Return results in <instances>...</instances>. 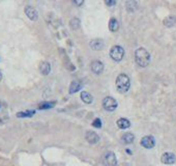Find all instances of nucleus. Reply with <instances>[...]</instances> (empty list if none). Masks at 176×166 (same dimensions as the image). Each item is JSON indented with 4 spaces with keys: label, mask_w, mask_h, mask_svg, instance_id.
Wrapping results in <instances>:
<instances>
[{
    "label": "nucleus",
    "mask_w": 176,
    "mask_h": 166,
    "mask_svg": "<svg viewBox=\"0 0 176 166\" xmlns=\"http://www.w3.org/2000/svg\"><path fill=\"white\" fill-rule=\"evenodd\" d=\"M135 61L141 68H146L150 62V54L145 48H138L135 52Z\"/></svg>",
    "instance_id": "f257e3e1"
},
{
    "label": "nucleus",
    "mask_w": 176,
    "mask_h": 166,
    "mask_svg": "<svg viewBox=\"0 0 176 166\" xmlns=\"http://www.w3.org/2000/svg\"><path fill=\"white\" fill-rule=\"evenodd\" d=\"M115 84L117 91L121 94H124L131 87V80H129V77L127 74H119L116 78Z\"/></svg>",
    "instance_id": "f03ea898"
},
{
    "label": "nucleus",
    "mask_w": 176,
    "mask_h": 166,
    "mask_svg": "<svg viewBox=\"0 0 176 166\" xmlns=\"http://www.w3.org/2000/svg\"><path fill=\"white\" fill-rule=\"evenodd\" d=\"M109 54H110V57L114 61H121L122 58H123V56H124V50L121 46L116 45V46H113V47L111 48Z\"/></svg>",
    "instance_id": "7ed1b4c3"
},
{
    "label": "nucleus",
    "mask_w": 176,
    "mask_h": 166,
    "mask_svg": "<svg viewBox=\"0 0 176 166\" xmlns=\"http://www.w3.org/2000/svg\"><path fill=\"white\" fill-rule=\"evenodd\" d=\"M117 101L112 97H106L103 100V107L107 111H114L117 108Z\"/></svg>",
    "instance_id": "20e7f679"
},
{
    "label": "nucleus",
    "mask_w": 176,
    "mask_h": 166,
    "mask_svg": "<svg viewBox=\"0 0 176 166\" xmlns=\"http://www.w3.org/2000/svg\"><path fill=\"white\" fill-rule=\"evenodd\" d=\"M103 162L106 166H116L117 164V159L113 152H108L103 158Z\"/></svg>",
    "instance_id": "39448f33"
},
{
    "label": "nucleus",
    "mask_w": 176,
    "mask_h": 166,
    "mask_svg": "<svg viewBox=\"0 0 176 166\" xmlns=\"http://www.w3.org/2000/svg\"><path fill=\"white\" fill-rule=\"evenodd\" d=\"M140 143H141V145L143 148L150 149L152 148H154V145H155V139H154L153 136H150V135L144 136V137L141 139Z\"/></svg>",
    "instance_id": "423d86ee"
},
{
    "label": "nucleus",
    "mask_w": 176,
    "mask_h": 166,
    "mask_svg": "<svg viewBox=\"0 0 176 166\" xmlns=\"http://www.w3.org/2000/svg\"><path fill=\"white\" fill-rule=\"evenodd\" d=\"M161 161L164 164H167V165L174 164L176 162V156L173 154V153H169V152L164 153L161 157Z\"/></svg>",
    "instance_id": "0eeeda50"
},
{
    "label": "nucleus",
    "mask_w": 176,
    "mask_h": 166,
    "mask_svg": "<svg viewBox=\"0 0 176 166\" xmlns=\"http://www.w3.org/2000/svg\"><path fill=\"white\" fill-rule=\"evenodd\" d=\"M25 14L29 19L31 20V21H36V20L38 19V13L34 8H33V6H30V5L26 6L25 8Z\"/></svg>",
    "instance_id": "6e6552de"
},
{
    "label": "nucleus",
    "mask_w": 176,
    "mask_h": 166,
    "mask_svg": "<svg viewBox=\"0 0 176 166\" xmlns=\"http://www.w3.org/2000/svg\"><path fill=\"white\" fill-rule=\"evenodd\" d=\"M91 71L96 75H99L104 72V65L99 60H93L91 62Z\"/></svg>",
    "instance_id": "1a4fd4ad"
},
{
    "label": "nucleus",
    "mask_w": 176,
    "mask_h": 166,
    "mask_svg": "<svg viewBox=\"0 0 176 166\" xmlns=\"http://www.w3.org/2000/svg\"><path fill=\"white\" fill-rule=\"evenodd\" d=\"M85 138H86V140H87L89 143H91V144H95V143H98V142L99 141L98 135L96 134L95 132H92V131H88L87 133H86Z\"/></svg>",
    "instance_id": "9d476101"
},
{
    "label": "nucleus",
    "mask_w": 176,
    "mask_h": 166,
    "mask_svg": "<svg viewBox=\"0 0 176 166\" xmlns=\"http://www.w3.org/2000/svg\"><path fill=\"white\" fill-rule=\"evenodd\" d=\"M90 47L93 50L98 51V50H102L103 47H104V42H103V39H92V41L90 42Z\"/></svg>",
    "instance_id": "9b49d317"
},
{
    "label": "nucleus",
    "mask_w": 176,
    "mask_h": 166,
    "mask_svg": "<svg viewBox=\"0 0 176 166\" xmlns=\"http://www.w3.org/2000/svg\"><path fill=\"white\" fill-rule=\"evenodd\" d=\"M116 124H117V127L119 129H121V130H125V129L131 127V122H129V121L127 118H119L118 121L116 122Z\"/></svg>",
    "instance_id": "f8f14e48"
},
{
    "label": "nucleus",
    "mask_w": 176,
    "mask_h": 166,
    "mask_svg": "<svg viewBox=\"0 0 176 166\" xmlns=\"http://www.w3.org/2000/svg\"><path fill=\"white\" fill-rule=\"evenodd\" d=\"M39 71L43 75H48L50 72H51V65L49 64L48 61H43L41 65H39Z\"/></svg>",
    "instance_id": "ddd939ff"
},
{
    "label": "nucleus",
    "mask_w": 176,
    "mask_h": 166,
    "mask_svg": "<svg viewBox=\"0 0 176 166\" xmlns=\"http://www.w3.org/2000/svg\"><path fill=\"white\" fill-rule=\"evenodd\" d=\"M121 140L124 144H132L135 140V136L132 133H125V134L122 135Z\"/></svg>",
    "instance_id": "4468645a"
},
{
    "label": "nucleus",
    "mask_w": 176,
    "mask_h": 166,
    "mask_svg": "<svg viewBox=\"0 0 176 166\" xmlns=\"http://www.w3.org/2000/svg\"><path fill=\"white\" fill-rule=\"evenodd\" d=\"M82 88V83L79 81H73L69 85V94H75Z\"/></svg>",
    "instance_id": "2eb2a0df"
},
{
    "label": "nucleus",
    "mask_w": 176,
    "mask_h": 166,
    "mask_svg": "<svg viewBox=\"0 0 176 166\" xmlns=\"http://www.w3.org/2000/svg\"><path fill=\"white\" fill-rule=\"evenodd\" d=\"M163 23H164V25L166 27H172V26H174L176 23V17L175 16H168L167 18L164 19Z\"/></svg>",
    "instance_id": "dca6fc26"
},
{
    "label": "nucleus",
    "mask_w": 176,
    "mask_h": 166,
    "mask_svg": "<svg viewBox=\"0 0 176 166\" xmlns=\"http://www.w3.org/2000/svg\"><path fill=\"white\" fill-rule=\"evenodd\" d=\"M80 98L82 99V101L86 103V104H91L92 101H93V98H92V96L89 94L87 91H82L81 95H80Z\"/></svg>",
    "instance_id": "f3484780"
},
{
    "label": "nucleus",
    "mask_w": 176,
    "mask_h": 166,
    "mask_svg": "<svg viewBox=\"0 0 176 166\" xmlns=\"http://www.w3.org/2000/svg\"><path fill=\"white\" fill-rule=\"evenodd\" d=\"M109 29H110L112 32H116L119 29V23L115 18H112L110 19V21H109Z\"/></svg>",
    "instance_id": "a211bd4d"
},
{
    "label": "nucleus",
    "mask_w": 176,
    "mask_h": 166,
    "mask_svg": "<svg viewBox=\"0 0 176 166\" xmlns=\"http://www.w3.org/2000/svg\"><path fill=\"white\" fill-rule=\"evenodd\" d=\"M56 104L55 102H43L39 104L38 109L39 110H45V109H51L53 106Z\"/></svg>",
    "instance_id": "6ab92c4d"
},
{
    "label": "nucleus",
    "mask_w": 176,
    "mask_h": 166,
    "mask_svg": "<svg viewBox=\"0 0 176 166\" xmlns=\"http://www.w3.org/2000/svg\"><path fill=\"white\" fill-rule=\"evenodd\" d=\"M80 19L78 18H74L71 20V22H69V26H71L72 29H74V30H77V29H79V27H80Z\"/></svg>",
    "instance_id": "aec40b11"
},
{
    "label": "nucleus",
    "mask_w": 176,
    "mask_h": 166,
    "mask_svg": "<svg viewBox=\"0 0 176 166\" xmlns=\"http://www.w3.org/2000/svg\"><path fill=\"white\" fill-rule=\"evenodd\" d=\"M34 113H35V110H28L25 112H18L17 116H18V117H31Z\"/></svg>",
    "instance_id": "412c9836"
},
{
    "label": "nucleus",
    "mask_w": 176,
    "mask_h": 166,
    "mask_svg": "<svg viewBox=\"0 0 176 166\" xmlns=\"http://www.w3.org/2000/svg\"><path fill=\"white\" fill-rule=\"evenodd\" d=\"M136 6H137V2H135V1L127 2V9L128 12H134L136 9Z\"/></svg>",
    "instance_id": "4be33fe9"
},
{
    "label": "nucleus",
    "mask_w": 176,
    "mask_h": 166,
    "mask_svg": "<svg viewBox=\"0 0 176 166\" xmlns=\"http://www.w3.org/2000/svg\"><path fill=\"white\" fill-rule=\"evenodd\" d=\"M92 126H93L94 128H98V129L102 128V121L99 118H95L93 121V122H92Z\"/></svg>",
    "instance_id": "5701e85b"
},
{
    "label": "nucleus",
    "mask_w": 176,
    "mask_h": 166,
    "mask_svg": "<svg viewBox=\"0 0 176 166\" xmlns=\"http://www.w3.org/2000/svg\"><path fill=\"white\" fill-rule=\"evenodd\" d=\"M105 3L108 6H114L116 4V1H115V0H111V1H110V0H107V1H105Z\"/></svg>",
    "instance_id": "b1692460"
},
{
    "label": "nucleus",
    "mask_w": 176,
    "mask_h": 166,
    "mask_svg": "<svg viewBox=\"0 0 176 166\" xmlns=\"http://www.w3.org/2000/svg\"><path fill=\"white\" fill-rule=\"evenodd\" d=\"M73 3L78 6H81L82 4H84V1H82V0H80V1H77V0H75V1H73Z\"/></svg>",
    "instance_id": "393cba45"
},
{
    "label": "nucleus",
    "mask_w": 176,
    "mask_h": 166,
    "mask_svg": "<svg viewBox=\"0 0 176 166\" xmlns=\"http://www.w3.org/2000/svg\"><path fill=\"white\" fill-rule=\"evenodd\" d=\"M125 153H127V154H128V155H132V154H133V152H132L129 148H127V149H125Z\"/></svg>",
    "instance_id": "a878e982"
},
{
    "label": "nucleus",
    "mask_w": 176,
    "mask_h": 166,
    "mask_svg": "<svg viewBox=\"0 0 176 166\" xmlns=\"http://www.w3.org/2000/svg\"><path fill=\"white\" fill-rule=\"evenodd\" d=\"M2 80V73H1V71H0V81Z\"/></svg>",
    "instance_id": "bb28decb"
}]
</instances>
